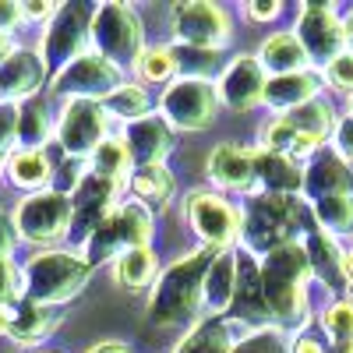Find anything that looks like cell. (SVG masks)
<instances>
[{"mask_svg":"<svg viewBox=\"0 0 353 353\" xmlns=\"http://www.w3.org/2000/svg\"><path fill=\"white\" fill-rule=\"evenodd\" d=\"M258 276H261V297L265 307H269L272 325L286 329L290 336L314 325L318 311L332 301L329 293L314 286L301 241L258 258Z\"/></svg>","mask_w":353,"mask_h":353,"instance_id":"obj_1","label":"cell"},{"mask_svg":"<svg viewBox=\"0 0 353 353\" xmlns=\"http://www.w3.org/2000/svg\"><path fill=\"white\" fill-rule=\"evenodd\" d=\"M311 230H318V223L304 198L254 191L241 201V251L251 258H265L286 244H297Z\"/></svg>","mask_w":353,"mask_h":353,"instance_id":"obj_2","label":"cell"},{"mask_svg":"<svg viewBox=\"0 0 353 353\" xmlns=\"http://www.w3.org/2000/svg\"><path fill=\"white\" fill-rule=\"evenodd\" d=\"M216 254V248H194L159 269V279L149 290V321L156 329L188 325L201 318V286Z\"/></svg>","mask_w":353,"mask_h":353,"instance_id":"obj_3","label":"cell"},{"mask_svg":"<svg viewBox=\"0 0 353 353\" xmlns=\"http://www.w3.org/2000/svg\"><path fill=\"white\" fill-rule=\"evenodd\" d=\"M21 297L43 304V307H64L71 304L78 293L92 279V265L85 261L81 251L71 248H46L36 251L21 269Z\"/></svg>","mask_w":353,"mask_h":353,"instance_id":"obj_4","label":"cell"},{"mask_svg":"<svg viewBox=\"0 0 353 353\" xmlns=\"http://www.w3.org/2000/svg\"><path fill=\"white\" fill-rule=\"evenodd\" d=\"M92 14H96V4H88V0H64V4H57L53 18L43 25V36L36 46L50 78L61 74L71 61H78L81 53L92 50Z\"/></svg>","mask_w":353,"mask_h":353,"instance_id":"obj_5","label":"cell"},{"mask_svg":"<svg viewBox=\"0 0 353 353\" xmlns=\"http://www.w3.org/2000/svg\"><path fill=\"white\" fill-rule=\"evenodd\" d=\"M92 50L106 57L110 64H117L124 74L134 71L138 57L145 50V21L141 14L124 4V0H106L96 4L92 14Z\"/></svg>","mask_w":353,"mask_h":353,"instance_id":"obj_6","label":"cell"},{"mask_svg":"<svg viewBox=\"0 0 353 353\" xmlns=\"http://www.w3.org/2000/svg\"><path fill=\"white\" fill-rule=\"evenodd\" d=\"M152 244V209H145L141 201L134 198H124L117 205V212L88 237V244L81 248L85 261L99 269V265H113L124 251H134V248H149Z\"/></svg>","mask_w":353,"mask_h":353,"instance_id":"obj_7","label":"cell"},{"mask_svg":"<svg viewBox=\"0 0 353 353\" xmlns=\"http://www.w3.org/2000/svg\"><path fill=\"white\" fill-rule=\"evenodd\" d=\"M14 230H18V241L32 244L39 251L46 248H61L71 233V198L61 191H39V194H25L14 205Z\"/></svg>","mask_w":353,"mask_h":353,"instance_id":"obj_8","label":"cell"},{"mask_svg":"<svg viewBox=\"0 0 353 353\" xmlns=\"http://www.w3.org/2000/svg\"><path fill=\"white\" fill-rule=\"evenodd\" d=\"M184 219L201 237V248H241V205H233L226 194L212 188H191L184 194Z\"/></svg>","mask_w":353,"mask_h":353,"instance_id":"obj_9","label":"cell"},{"mask_svg":"<svg viewBox=\"0 0 353 353\" xmlns=\"http://www.w3.org/2000/svg\"><path fill=\"white\" fill-rule=\"evenodd\" d=\"M156 113L173 131H209L219 117L216 81H194V78H173L156 103Z\"/></svg>","mask_w":353,"mask_h":353,"instance_id":"obj_10","label":"cell"},{"mask_svg":"<svg viewBox=\"0 0 353 353\" xmlns=\"http://www.w3.org/2000/svg\"><path fill=\"white\" fill-rule=\"evenodd\" d=\"M110 138V117L103 110V103L96 99H64V106L57 110V131H53V145L61 149V156H74V159H88L99 141Z\"/></svg>","mask_w":353,"mask_h":353,"instance_id":"obj_11","label":"cell"},{"mask_svg":"<svg viewBox=\"0 0 353 353\" xmlns=\"http://www.w3.org/2000/svg\"><path fill=\"white\" fill-rule=\"evenodd\" d=\"M170 32L173 43L184 46L226 50L233 39V18L212 0H181V4L170 8Z\"/></svg>","mask_w":353,"mask_h":353,"instance_id":"obj_12","label":"cell"},{"mask_svg":"<svg viewBox=\"0 0 353 353\" xmlns=\"http://www.w3.org/2000/svg\"><path fill=\"white\" fill-rule=\"evenodd\" d=\"M293 36L301 39L311 68L318 71L321 64H329L332 57L346 50L343 43V11L329 0H304L297 8V21H293Z\"/></svg>","mask_w":353,"mask_h":353,"instance_id":"obj_13","label":"cell"},{"mask_svg":"<svg viewBox=\"0 0 353 353\" xmlns=\"http://www.w3.org/2000/svg\"><path fill=\"white\" fill-rule=\"evenodd\" d=\"M128 81V74L110 64L106 57H99L96 50L81 53L78 61H71L61 74L50 78V96H64V99H96L103 103L110 92H117Z\"/></svg>","mask_w":353,"mask_h":353,"instance_id":"obj_14","label":"cell"},{"mask_svg":"<svg viewBox=\"0 0 353 353\" xmlns=\"http://www.w3.org/2000/svg\"><path fill=\"white\" fill-rule=\"evenodd\" d=\"M121 201H124V184L106 181L99 173H85L81 184L71 194V233H68V241L85 248L88 237L117 212Z\"/></svg>","mask_w":353,"mask_h":353,"instance_id":"obj_15","label":"cell"},{"mask_svg":"<svg viewBox=\"0 0 353 353\" xmlns=\"http://www.w3.org/2000/svg\"><path fill=\"white\" fill-rule=\"evenodd\" d=\"M265 68L258 64V53H233L223 74L216 78V96L219 106H226L230 113H251L261 106L265 96Z\"/></svg>","mask_w":353,"mask_h":353,"instance_id":"obj_16","label":"cell"},{"mask_svg":"<svg viewBox=\"0 0 353 353\" xmlns=\"http://www.w3.org/2000/svg\"><path fill=\"white\" fill-rule=\"evenodd\" d=\"M205 173H209L212 191H219V194H237V198L254 194L258 191V181H254V145H219V149L209 152Z\"/></svg>","mask_w":353,"mask_h":353,"instance_id":"obj_17","label":"cell"},{"mask_svg":"<svg viewBox=\"0 0 353 353\" xmlns=\"http://www.w3.org/2000/svg\"><path fill=\"white\" fill-rule=\"evenodd\" d=\"M50 85V71L43 64L39 50L32 46H14V53L0 64V103H25L43 96V88Z\"/></svg>","mask_w":353,"mask_h":353,"instance_id":"obj_18","label":"cell"},{"mask_svg":"<svg viewBox=\"0 0 353 353\" xmlns=\"http://www.w3.org/2000/svg\"><path fill=\"white\" fill-rule=\"evenodd\" d=\"M121 138H124V149L131 156V166H163L166 156L176 149V131L159 113H149L141 121L121 128Z\"/></svg>","mask_w":353,"mask_h":353,"instance_id":"obj_19","label":"cell"},{"mask_svg":"<svg viewBox=\"0 0 353 353\" xmlns=\"http://www.w3.org/2000/svg\"><path fill=\"white\" fill-rule=\"evenodd\" d=\"M61 321H64L61 307H43V304H32V301L18 297L8 311L4 336L21 350H39V346H46V339L57 329H61Z\"/></svg>","mask_w":353,"mask_h":353,"instance_id":"obj_20","label":"cell"},{"mask_svg":"<svg viewBox=\"0 0 353 353\" xmlns=\"http://www.w3.org/2000/svg\"><path fill=\"white\" fill-rule=\"evenodd\" d=\"M301 244H304V254H307V269H311L314 286H318L321 293H329V297H343V293H346L343 241L329 237L325 230H311Z\"/></svg>","mask_w":353,"mask_h":353,"instance_id":"obj_21","label":"cell"},{"mask_svg":"<svg viewBox=\"0 0 353 353\" xmlns=\"http://www.w3.org/2000/svg\"><path fill=\"white\" fill-rule=\"evenodd\" d=\"M248 332V325L233 321L230 314H201L194 325L176 339L173 353H233L237 339Z\"/></svg>","mask_w":353,"mask_h":353,"instance_id":"obj_22","label":"cell"},{"mask_svg":"<svg viewBox=\"0 0 353 353\" xmlns=\"http://www.w3.org/2000/svg\"><path fill=\"white\" fill-rule=\"evenodd\" d=\"M325 96L321 88V78L314 68L307 71H297V74H279V78H269L265 81V96H261V106L269 110L272 117H286L293 110L307 106L311 99Z\"/></svg>","mask_w":353,"mask_h":353,"instance_id":"obj_23","label":"cell"},{"mask_svg":"<svg viewBox=\"0 0 353 353\" xmlns=\"http://www.w3.org/2000/svg\"><path fill=\"white\" fill-rule=\"evenodd\" d=\"M230 318L241 321L248 329H261V325H272L269 307H265L261 297V276H258V258L244 254L237 248V293H233V307Z\"/></svg>","mask_w":353,"mask_h":353,"instance_id":"obj_24","label":"cell"},{"mask_svg":"<svg viewBox=\"0 0 353 353\" xmlns=\"http://www.w3.org/2000/svg\"><path fill=\"white\" fill-rule=\"evenodd\" d=\"M339 191H353V166H346L329 145L321 149L314 159L304 163V201H318L325 194H339Z\"/></svg>","mask_w":353,"mask_h":353,"instance_id":"obj_25","label":"cell"},{"mask_svg":"<svg viewBox=\"0 0 353 353\" xmlns=\"http://www.w3.org/2000/svg\"><path fill=\"white\" fill-rule=\"evenodd\" d=\"M258 149L276 152V156H286V159H293V163L304 166L307 159H314L321 149H325V145L314 141V138H307V134H301L297 128L286 121V117H269V121L261 124Z\"/></svg>","mask_w":353,"mask_h":353,"instance_id":"obj_26","label":"cell"},{"mask_svg":"<svg viewBox=\"0 0 353 353\" xmlns=\"http://www.w3.org/2000/svg\"><path fill=\"white\" fill-rule=\"evenodd\" d=\"M233 293H237V248L212 258L201 286V314H230Z\"/></svg>","mask_w":353,"mask_h":353,"instance_id":"obj_27","label":"cell"},{"mask_svg":"<svg viewBox=\"0 0 353 353\" xmlns=\"http://www.w3.org/2000/svg\"><path fill=\"white\" fill-rule=\"evenodd\" d=\"M254 181H258V191L301 198V191H304V166L286 159V156L265 152V149L254 145Z\"/></svg>","mask_w":353,"mask_h":353,"instance_id":"obj_28","label":"cell"},{"mask_svg":"<svg viewBox=\"0 0 353 353\" xmlns=\"http://www.w3.org/2000/svg\"><path fill=\"white\" fill-rule=\"evenodd\" d=\"M258 64L265 68V74H269V78L297 74V71H307V68H311L301 39L293 36V28H276L272 36L261 39V46H258Z\"/></svg>","mask_w":353,"mask_h":353,"instance_id":"obj_29","label":"cell"},{"mask_svg":"<svg viewBox=\"0 0 353 353\" xmlns=\"http://www.w3.org/2000/svg\"><path fill=\"white\" fill-rule=\"evenodd\" d=\"M4 176L11 181V188L25 191V194H39L53 184V159L50 149H14L4 163Z\"/></svg>","mask_w":353,"mask_h":353,"instance_id":"obj_30","label":"cell"},{"mask_svg":"<svg viewBox=\"0 0 353 353\" xmlns=\"http://www.w3.org/2000/svg\"><path fill=\"white\" fill-rule=\"evenodd\" d=\"M124 194L141 201L145 209H170L173 194H176V181L166 170V163L163 166H134L124 184Z\"/></svg>","mask_w":353,"mask_h":353,"instance_id":"obj_31","label":"cell"},{"mask_svg":"<svg viewBox=\"0 0 353 353\" xmlns=\"http://www.w3.org/2000/svg\"><path fill=\"white\" fill-rule=\"evenodd\" d=\"M53 131H57V121L43 96L18 103V128H14L18 149H50Z\"/></svg>","mask_w":353,"mask_h":353,"instance_id":"obj_32","label":"cell"},{"mask_svg":"<svg viewBox=\"0 0 353 353\" xmlns=\"http://www.w3.org/2000/svg\"><path fill=\"white\" fill-rule=\"evenodd\" d=\"M311 205V216L318 223V230H325L329 237L350 244L353 241V191H339V194H325Z\"/></svg>","mask_w":353,"mask_h":353,"instance_id":"obj_33","label":"cell"},{"mask_svg":"<svg viewBox=\"0 0 353 353\" xmlns=\"http://www.w3.org/2000/svg\"><path fill=\"white\" fill-rule=\"evenodd\" d=\"M176 78H194V81H216L226 68L230 57L223 50H201V46H184V43H170Z\"/></svg>","mask_w":353,"mask_h":353,"instance_id":"obj_34","label":"cell"},{"mask_svg":"<svg viewBox=\"0 0 353 353\" xmlns=\"http://www.w3.org/2000/svg\"><path fill=\"white\" fill-rule=\"evenodd\" d=\"M103 110H106V117H110V124L117 121L121 128H128V124H134V121H141V117H149L152 113V96H149V88H145L141 81H124L117 92H110L106 99H103Z\"/></svg>","mask_w":353,"mask_h":353,"instance_id":"obj_35","label":"cell"},{"mask_svg":"<svg viewBox=\"0 0 353 353\" xmlns=\"http://www.w3.org/2000/svg\"><path fill=\"white\" fill-rule=\"evenodd\" d=\"M113 279L121 283L124 290H152V283L159 279V261L152 248H134L124 251L121 258L113 261Z\"/></svg>","mask_w":353,"mask_h":353,"instance_id":"obj_36","label":"cell"},{"mask_svg":"<svg viewBox=\"0 0 353 353\" xmlns=\"http://www.w3.org/2000/svg\"><path fill=\"white\" fill-rule=\"evenodd\" d=\"M339 113H343V110H339L329 96H318V99H311L307 106L286 113V121L297 128L301 134H307V138H314V141H321V145H329V134H332V128H336V121H339Z\"/></svg>","mask_w":353,"mask_h":353,"instance_id":"obj_37","label":"cell"},{"mask_svg":"<svg viewBox=\"0 0 353 353\" xmlns=\"http://www.w3.org/2000/svg\"><path fill=\"white\" fill-rule=\"evenodd\" d=\"M131 156L124 149V138L121 134H110L106 141H99V149L88 156V173H99L106 181H117V184H128L131 176Z\"/></svg>","mask_w":353,"mask_h":353,"instance_id":"obj_38","label":"cell"},{"mask_svg":"<svg viewBox=\"0 0 353 353\" xmlns=\"http://www.w3.org/2000/svg\"><path fill=\"white\" fill-rule=\"evenodd\" d=\"M131 74H134L141 85H163V88H166V85L176 78V64H173L170 46H145Z\"/></svg>","mask_w":353,"mask_h":353,"instance_id":"obj_39","label":"cell"},{"mask_svg":"<svg viewBox=\"0 0 353 353\" xmlns=\"http://www.w3.org/2000/svg\"><path fill=\"white\" fill-rule=\"evenodd\" d=\"M318 78H321V88L325 96H339V99H350L353 96V53L343 50L339 57H332L329 64L318 68Z\"/></svg>","mask_w":353,"mask_h":353,"instance_id":"obj_40","label":"cell"},{"mask_svg":"<svg viewBox=\"0 0 353 353\" xmlns=\"http://www.w3.org/2000/svg\"><path fill=\"white\" fill-rule=\"evenodd\" d=\"M233 353H290V332L279 325H261V329H248Z\"/></svg>","mask_w":353,"mask_h":353,"instance_id":"obj_41","label":"cell"},{"mask_svg":"<svg viewBox=\"0 0 353 353\" xmlns=\"http://www.w3.org/2000/svg\"><path fill=\"white\" fill-rule=\"evenodd\" d=\"M88 173V159H74V156H61V159H53V191H61V194H74V188L81 184V176Z\"/></svg>","mask_w":353,"mask_h":353,"instance_id":"obj_42","label":"cell"},{"mask_svg":"<svg viewBox=\"0 0 353 353\" xmlns=\"http://www.w3.org/2000/svg\"><path fill=\"white\" fill-rule=\"evenodd\" d=\"M21 297V276L14 261H0V336H4V321L11 304Z\"/></svg>","mask_w":353,"mask_h":353,"instance_id":"obj_43","label":"cell"},{"mask_svg":"<svg viewBox=\"0 0 353 353\" xmlns=\"http://www.w3.org/2000/svg\"><path fill=\"white\" fill-rule=\"evenodd\" d=\"M14 128H18V106H14V103H0V176H4L8 156L18 149Z\"/></svg>","mask_w":353,"mask_h":353,"instance_id":"obj_44","label":"cell"},{"mask_svg":"<svg viewBox=\"0 0 353 353\" xmlns=\"http://www.w3.org/2000/svg\"><path fill=\"white\" fill-rule=\"evenodd\" d=\"M329 149H332L346 166H353V117H350V113H339V121H336V128H332V134H329Z\"/></svg>","mask_w":353,"mask_h":353,"instance_id":"obj_45","label":"cell"},{"mask_svg":"<svg viewBox=\"0 0 353 353\" xmlns=\"http://www.w3.org/2000/svg\"><path fill=\"white\" fill-rule=\"evenodd\" d=\"M290 353H329V339L318 332V325H307L290 336Z\"/></svg>","mask_w":353,"mask_h":353,"instance_id":"obj_46","label":"cell"},{"mask_svg":"<svg viewBox=\"0 0 353 353\" xmlns=\"http://www.w3.org/2000/svg\"><path fill=\"white\" fill-rule=\"evenodd\" d=\"M283 11H286L283 0H248V4H244V18L254 21V25H269V21H276Z\"/></svg>","mask_w":353,"mask_h":353,"instance_id":"obj_47","label":"cell"},{"mask_svg":"<svg viewBox=\"0 0 353 353\" xmlns=\"http://www.w3.org/2000/svg\"><path fill=\"white\" fill-rule=\"evenodd\" d=\"M14 248H18V230H14V219L0 209V261H11L14 258Z\"/></svg>","mask_w":353,"mask_h":353,"instance_id":"obj_48","label":"cell"},{"mask_svg":"<svg viewBox=\"0 0 353 353\" xmlns=\"http://www.w3.org/2000/svg\"><path fill=\"white\" fill-rule=\"evenodd\" d=\"M53 11H57L53 0H21V18L32 25H46L53 18Z\"/></svg>","mask_w":353,"mask_h":353,"instance_id":"obj_49","label":"cell"},{"mask_svg":"<svg viewBox=\"0 0 353 353\" xmlns=\"http://www.w3.org/2000/svg\"><path fill=\"white\" fill-rule=\"evenodd\" d=\"M18 25H25L21 18V4H14V0H0V32H14Z\"/></svg>","mask_w":353,"mask_h":353,"instance_id":"obj_50","label":"cell"},{"mask_svg":"<svg viewBox=\"0 0 353 353\" xmlns=\"http://www.w3.org/2000/svg\"><path fill=\"white\" fill-rule=\"evenodd\" d=\"M85 353H134L128 343H117V339H103V343H96V346H88Z\"/></svg>","mask_w":353,"mask_h":353,"instance_id":"obj_51","label":"cell"},{"mask_svg":"<svg viewBox=\"0 0 353 353\" xmlns=\"http://www.w3.org/2000/svg\"><path fill=\"white\" fill-rule=\"evenodd\" d=\"M343 43H346V50L353 53V8L343 11Z\"/></svg>","mask_w":353,"mask_h":353,"instance_id":"obj_52","label":"cell"},{"mask_svg":"<svg viewBox=\"0 0 353 353\" xmlns=\"http://www.w3.org/2000/svg\"><path fill=\"white\" fill-rule=\"evenodd\" d=\"M343 276H346V286L353 283V241L343 244Z\"/></svg>","mask_w":353,"mask_h":353,"instance_id":"obj_53","label":"cell"},{"mask_svg":"<svg viewBox=\"0 0 353 353\" xmlns=\"http://www.w3.org/2000/svg\"><path fill=\"white\" fill-rule=\"evenodd\" d=\"M11 53H14V39H11L8 32H0V64H4Z\"/></svg>","mask_w":353,"mask_h":353,"instance_id":"obj_54","label":"cell"},{"mask_svg":"<svg viewBox=\"0 0 353 353\" xmlns=\"http://www.w3.org/2000/svg\"><path fill=\"white\" fill-rule=\"evenodd\" d=\"M21 353H61V350H53V346H39V350H21Z\"/></svg>","mask_w":353,"mask_h":353,"instance_id":"obj_55","label":"cell"},{"mask_svg":"<svg viewBox=\"0 0 353 353\" xmlns=\"http://www.w3.org/2000/svg\"><path fill=\"white\" fill-rule=\"evenodd\" d=\"M343 113H350V117H353V96H350V99H343Z\"/></svg>","mask_w":353,"mask_h":353,"instance_id":"obj_56","label":"cell"},{"mask_svg":"<svg viewBox=\"0 0 353 353\" xmlns=\"http://www.w3.org/2000/svg\"><path fill=\"white\" fill-rule=\"evenodd\" d=\"M346 297H350V301H353V283H350V286H346Z\"/></svg>","mask_w":353,"mask_h":353,"instance_id":"obj_57","label":"cell"}]
</instances>
